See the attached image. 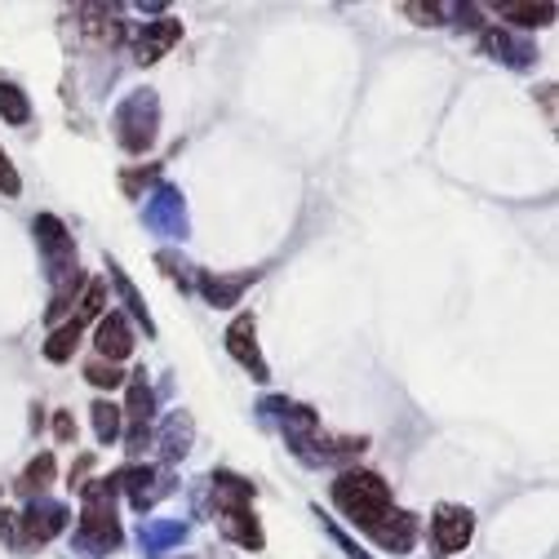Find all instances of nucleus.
I'll return each mask as SVG.
<instances>
[{
	"label": "nucleus",
	"mask_w": 559,
	"mask_h": 559,
	"mask_svg": "<svg viewBox=\"0 0 559 559\" xmlns=\"http://www.w3.org/2000/svg\"><path fill=\"white\" fill-rule=\"evenodd\" d=\"M333 502H337V511L352 520L356 528L373 533V528L391 515V488H386L382 475H373V471H346V475H337V484H333Z\"/></svg>",
	"instance_id": "obj_1"
},
{
	"label": "nucleus",
	"mask_w": 559,
	"mask_h": 559,
	"mask_svg": "<svg viewBox=\"0 0 559 559\" xmlns=\"http://www.w3.org/2000/svg\"><path fill=\"white\" fill-rule=\"evenodd\" d=\"M156 138V98L152 94H138L120 107V143L129 152H147Z\"/></svg>",
	"instance_id": "obj_2"
},
{
	"label": "nucleus",
	"mask_w": 559,
	"mask_h": 559,
	"mask_svg": "<svg viewBox=\"0 0 559 559\" xmlns=\"http://www.w3.org/2000/svg\"><path fill=\"white\" fill-rule=\"evenodd\" d=\"M471 533H475V515H471L466 507H440V511H436V520H431L436 550H444V555L462 550V546L471 542Z\"/></svg>",
	"instance_id": "obj_3"
},
{
	"label": "nucleus",
	"mask_w": 559,
	"mask_h": 559,
	"mask_svg": "<svg viewBox=\"0 0 559 559\" xmlns=\"http://www.w3.org/2000/svg\"><path fill=\"white\" fill-rule=\"evenodd\" d=\"M152 436V391H147V373H133L129 382V449L143 453Z\"/></svg>",
	"instance_id": "obj_4"
},
{
	"label": "nucleus",
	"mask_w": 559,
	"mask_h": 559,
	"mask_svg": "<svg viewBox=\"0 0 559 559\" xmlns=\"http://www.w3.org/2000/svg\"><path fill=\"white\" fill-rule=\"evenodd\" d=\"M36 240H40V249L49 253V262H53V275L62 280L67 271L76 266V245H72V236H67V227L58 223V218H36Z\"/></svg>",
	"instance_id": "obj_5"
},
{
	"label": "nucleus",
	"mask_w": 559,
	"mask_h": 559,
	"mask_svg": "<svg viewBox=\"0 0 559 559\" xmlns=\"http://www.w3.org/2000/svg\"><path fill=\"white\" fill-rule=\"evenodd\" d=\"M253 333H258L253 316H249V311H245V316H236V324L227 329V352H231L249 373H258V382H266V365H262V356H258Z\"/></svg>",
	"instance_id": "obj_6"
},
{
	"label": "nucleus",
	"mask_w": 559,
	"mask_h": 559,
	"mask_svg": "<svg viewBox=\"0 0 559 559\" xmlns=\"http://www.w3.org/2000/svg\"><path fill=\"white\" fill-rule=\"evenodd\" d=\"M94 346H98V360H124L133 352V337H129V324L124 316H103L98 320V333H94Z\"/></svg>",
	"instance_id": "obj_7"
},
{
	"label": "nucleus",
	"mask_w": 559,
	"mask_h": 559,
	"mask_svg": "<svg viewBox=\"0 0 559 559\" xmlns=\"http://www.w3.org/2000/svg\"><path fill=\"white\" fill-rule=\"evenodd\" d=\"M178 36H182V23H174V19H160V23H147V32L138 36V45H133V53H138V62H156L169 45H178Z\"/></svg>",
	"instance_id": "obj_8"
},
{
	"label": "nucleus",
	"mask_w": 559,
	"mask_h": 559,
	"mask_svg": "<svg viewBox=\"0 0 559 559\" xmlns=\"http://www.w3.org/2000/svg\"><path fill=\"white\" fill-rule=\"evenodd\" d=\"M62 520H67L62 507H49V502H45V507H32V511L19 520V528H23L19 542H23V546H27V542H49V537L62 528Z\"/></svg>",
	"instance_id": "obj_9"
},
{
	"label": "nucleus",
	"mask_w": 559,
	"mask_h": 559,
	"mask_svg": "<svg viewBox=\"0 0 559 559\" xmlns=\"http://www.w3.org/2000/svg\"><path fill=\"white\" fill-rule=\"evenodd\" d=\"M373 537H378L386 550H408L413 537H417V520H413L408 511H391V515L373 528Z\"/></svg>",
	"instance_id": "obj_10"
},
{
	"label": "nucleus",
	"mask_w": 559,
	"mask_h": 559,
	"mask_svg": "<svg viewBox=\"0 0 559 559\" xmlns=\"http://www.w3.org/2000/svg\"><path fill=\"white\" fill-rule=\"evenodd\" d=\"M76 342H81V324L72 320V324H62V329H53V337L45 342V356H49L53 365H62V360H72V352H76Z\"/></svg>",
	"instance_id": "obj_11"
},
{
	"label": "nucleus",
	"mask_w": 559,
	"mask_h": 559,
	"mask_svg": "<svg viewBox=\"0 0 559 559\" xmlns=\"http://www.w3.org/2000/svg\"><path fill=\"white\" fill-rule=\"evenodd\" d=\"M0 116H5L10 124H27V120H32V107H27V98H23L19 85L0 81Z\"/></svg>",
	"instance_id": "obj_12"
},
{
	"label": "nucleus",
	"mask_w": 559,
	"mask_h": 559,
	"mask_svg": "<svg viewBox=\"0 0 559 559\" xmlns=\"http://www.w3.org/2000/svg\"><path fill=\"white\" fill-rule=\"evenodd\" d=\"M49 479H53V457H49V453H40V457H36V462L23 471L19 488H23V493H45Z\"/></svg>",
	"instance_id": "obj_13"
},
{
	"label": "nucleus",
	"mask_w": 559,
	"mask_h": 559,
	"mask_svg": "<svg viewBox=\"0 0 559 559\" xmlns=\"http://www.w3.org/2000/svg\"><path fill=\"white\" fill-rule=\"evenodd\" d=\"M502 19H511L520 27H546L555 19V5H502Z\"/></svg>",
	"instance_id": "obj_14"
},
{
	"label": "nucleus",
	"mask_w": 559,
	"mask_h": 559,
	"mask_svg": "<svg viewBox=\"0 0 559 559\" xmlns=\"http://www.w3.org/2000/svg\"><path fill=\"white\" fill-rule=\"evenodd\" d=\"M90 413H94V431H98V440H103V444H111V440L120 436V408H116V404H107V400H98Z\"/></svg>",
	"instance_id": "obj_15"
},
{
	"label": "nucleus",
	"mask_w": 559,
	"mask_h": 559,
	"mask_svg": "<svg viewBox=\"0 0 559 559\" xmlns=\"http://www.w3.org/2000/svg\"><path fill=\"white\" fill-rule=\"evenodd\" d=\"M245 285H249V275H240V280H214V275H204V280H200L204 298H209V302H218V307H223V302H231Z\"/></svg>",
	"instance_id": "obj_16"
},
{
	"label": "nucleus",
	"mask_w": 559,
	"mask_h": 559,
	"mask_svg": "<svg viewBox=\"0 0 559 559\" xmlns=\"http://www.w3.org/2000/svg\"><path fill=\"white\" fill-rule=\"evenodd\" d=\"M85 378H90L94 386H107V391L124 382V373H120V365H111V360H90V365H85Z\"/></svg>",
	"instance_id": "obj_17"
},
{
	"label": "nucleus",
	"mask_w": 559,
	"mask_h": 559,
	"mask_svg": "<svg viewBox=\"0 0 559 559\" xmlns=\"http://www.w3.org/2000/svg\"><path fill=\"white\" fill-rule=\"evenodd\" d=\"M103 302H107V294H103V285H90V289H85V302H81V316H76V324H85V320H94V316H103Z\"/></svg>",
	"instance_id": "obj_18"
},
{
	"label": "nucleus",
	"mask_w": 559,
	"mask_h": 559,
	"mask_svg": "<svg viewBox=\"0 0 559 559\" xmlns=\"http://www.w3.org/2000/svg\"><path fill=\"white\" fill-rule=\"evenodd\" d=\"M165 444H169V457L187 453V417H182V413H178L174 423H169V436H165Z\"/></svg>",
	"instance_id": "obj_19"
},
{
	"label": "nucleus",
	"mask_w": 559,
	"mask_h": 559,
	"mask_svg": "<svg viewBox=\"0 0 559 559\" xmlns=\"http://www.w3.org/2000/svg\"><path fill=\"white\" fill-rule=\"evenodd\" d=\"M0 191H5V195H19V174H14V165L5 160V152H0Z\"/></svg>",
	"instance_id": "obj_20"
},
{
	"label": "nucleus",
	"mask_w": 559,
	"mask_h": 559,
	"mask_svg": "<svg viewBox=\"0 0 559 559\" xmlns=\"http://www.w3.org/2000/svg\"><path fill=\"white\" fill-rule=\"evenodd\" d=\"M53 436L67 444V440H76V423H72V417H67V413H58L53 417Z\"/></svg>",
	"instance_id": "obj_21"
}]
</instances>
